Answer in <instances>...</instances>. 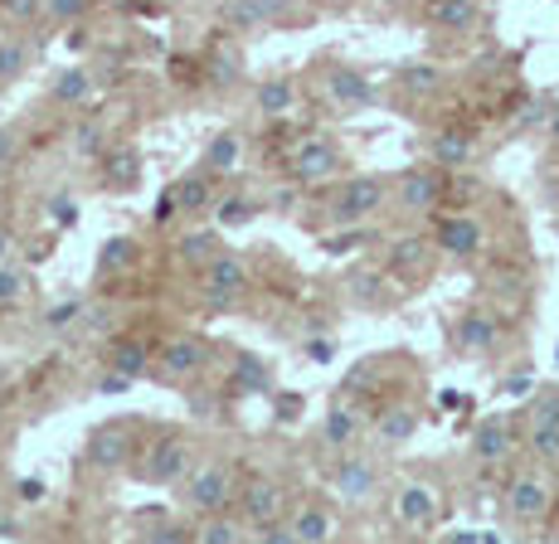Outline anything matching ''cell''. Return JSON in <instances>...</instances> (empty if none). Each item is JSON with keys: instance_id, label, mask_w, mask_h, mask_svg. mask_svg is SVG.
Returning <instances> with one entry per match:
<instances>
[{"instance_id": "cell-1", "label": "cell", "mask_w": 559, "mask_h": 544, "mask_svg": "<svg viewBox=\"0 0 559 544\" xmlns=\"http://www.w3.org/2000/svg\"><path fill=\"white\" fill-rule=\"evenodd\" d=\"M555 496L559 491L550 486L545 472H515L507 482V491H501V510H507L511 525L540 530L545 520H555Z\"/></svg>"}, {"instance_id": "cell-2", "label": "cell", "mask_w": 559, "mask_h": 544, "mask_svg": "<svg viewBox=\"0 0 559 544\" xmlns=\"http://www.w3.org/2000/svg\"><path fill=\"white\" fill-rule=\"evenodd\" d=\"M186 506L195 510V516H219V510L239 506V467L224 462V457L195 467V472L186 476Z\"/></svg>"}, {"instance_id": "cell-3", "label": "cell", "mask_w": 559, "mask_h": 544, "mask_svg": "<svg viewBox=\"0 0 559 544\" xmlns=\"http://www.w3.org/2000/svg\"><path fill=\"white\" fill-rule=\"evenodd\" d=\"M195 452H190V437H180V433H160L152 447H146V462H142V482H152V486H176V482H186L190 472H195Z\"/></svg>"}, {"instance_id": "cell-4", "label": "cell", "mask_w": 559, "mask_h": 544, "mask_svg": "<svg viewBox=\"0 0 559 544\" xmlns=\"http://www.w3.org/2000/svg\"><path fill=\"white\" fill-rule=\"evenodd\" d=\"M525 447H531L535 462L559 467V389H545L531 399V413H525Z\"/></svg>"}, {"instance_id": "cell-5", "label": "cell", "mask_w": 559, "mask_h": 544, "mask_svg": "<svg viewBox=\"0 0 559 544\" xmlns=\"http://www.w3.org/2000/svg\"><path fill=\"white\" fill-rule=\"evenodd\" d=\"M374 491H380V472H374V462L370 457H360V452H350V457H341L336 462V472H331V496L341 500V506H370L374 500Z\"/></svg>"}, {"instance_id": "cell-6", "label": "cell", "mask_w": 559, "mask_h": 544, "mask_svg": "<svg viewBox=\"0 0 559 544\" xmlns=\"http://www.w3.org/2000/svg\"><path fill=\"white\" fill-rule=\"evenodd\" d=\"M132 457H136L132 419H112V423H103V428H93V437H88V462L98 467V472H122Z\"/></svg>"}, {"instance_id": "cell-7", "label": "cell", "mask_w": 559, "mask_h": 544, "mask_svg": "<svg viewBox=\"0 0 559 544\" xmlns=\"http://www.w3.org/2000/svg\"><path fill=\"white\" fill-rule=\"evenodd\" d=\"M384 200H390V185H384L380 176H356V180L341 185L336 205H331V219L336 223H360V219H370Z\"/></svg>"}, {"instance_id": "cell-8", "label": "cell", "mask_w": 559, "mask_h": 544, "mask_svg": "<svg viewBox=\"0 0 559 544\" xmlns=\"http://www.w3.org/2000/svg\"><path fill=\"white\" fill-rule=\"evenodd\" d=\"M239 516L249 520L253 530L273 525V520L287 516V491L273 482V476H249V482L239 486Z\"/></svg>"}, {"instance_id": "cell-9", "label": "cell", "mask_w": 559, "mask_h": 544, "mask_svg": "<svg viewBox=\"0 0 559 544\" xmlns=\"http://www.w3.org/2000/svg\"><path fill=\"white\" fill-rule=\"evenodd\" d=\"M287 170H293L302 185L331 180L341 170V146L331 142V136H307V142L293 146V156H287Z\"/></svg>"}, {"instance_id": "cell-10", "label": "cell", "mask_w": 559, "mask_h": 544, "mask_svg": "<svg viewBox=\"0 0 559 544\" xmlns=\"http://www.w3.org/2000/svg\"><path fill=\"white\" fill-rule=\"evenodd\" d=\"M515 452V419L507 413H491L472 428V462L477 467H501Z\"/></svg>"}, {"instance_id": "cell-11", "label": "cell", "mask_w": 559, "mask_h": 544, "mask_svg": "<svg viewBox=\"0 0 559 544\" xmlns=\"http://www.w3.org/2000/svg\"><path fill=\"white\" fill-rule=\"evenodd\" d=\"M438 253H443L438 239H418V233H408V239H400L390 249V263H384V268L400 277V282H424V277L433 273Z\"/></svg>"}, {"instance_id": "cell-12", "label": "cell", "mask_w": 559, "mask_h": 544, "mask_svg": "<svg viewBox=\"0 0 559 544\" xmlns=\"http://www.w3.org/2000/svg\"><path fill=\"white\" fill-rule=\"evenodd\" d=\"M438 491L428 482H404L394 491V520H400L404 530H433L438 525Z\"/></svg>"}, {"instance_id": "cell-13", "label": "cell", "mask_w": 559, "mask_h": 544, "mask_svg": "<svg viewBox=\"0 0 559 544\" xmlns=\"http://www.w3.org/2000/svg\"><path fill=\"white\" fill-rule=\"evenodd\" d=\"M156 365H160V375H166V379H195L200 370L210 365V340H200V336L166 340V346H160V355H156Z\"/></svg>"}, {"instance_id": "cell-14", "label": "cell", "mask_w": 559, "mask_h": 544, "mask_svg": "<svg viewBox=\"0 0 559 544\" xmlns=\"http://www.w3.org/2000/svg\"><path fill=\"white\" fill-rule=\"evenodd\" d=\"M443 176L438 170H404L400 185H394V200H400V209L408 215H433L438 205H443Z\"/></svg>"}, {"instance_id": "cell-15", "label": "cell", "mask_w": 559, "mask_h": 544, "mask_svg": "<svg viewBox=\"0 0 559 544\" xmlns=\"http://www.w3.org/2000/svg\"><path fill=\"white\" fill-rule=\"evenodd\" d=\"M453 340H457L462 355H491V350L501 346V322L487 312V306H467L457 330H453Z\"/></svg>"}, {"instance_id": "cell-16", "label": "cell", "mask_w": 559, "mask_h": 544, "mask_svg": "<svg viewBox=\"0 0 559 544\" xmlns=\"http://www.w3.org/2000/svg\"><path fill=\"white\" fill-rule=\"evenodd\" d=\"M326 93L341 112H365L374 102V83L360 69H331L326 73Z\"/></svg>"}, {"instance_id": "cell-17", "label": "cell", "mask_w": 559, "mask_h": 544, "mask_svg": "<svg viewBox=\"0 0 559 544\" xmlns=\"http://www.w3.org/2000/svg\"><path fill=\"white\" fill-rule=\"evenodd\" d=\"M243 287H249V268H243V258H234V253H214V258L200 268V292L243 297Z\"/></svg>"}, {"instance_id": "cell-18", "label": "cell", "mask_w": 559, "mask_h": 544, "mask_svg": "<svg viewBox=\"0 0 559 544\" xmlns=\"http://www.w3.org/2000/svg\"><path fill=\"white\" fill-rule=\"evenodd\" d=\"M433 239H438V249H443L448 258H472V253L481 249V239H487V233H481V223L472 215H453V219L438 223Z\"/></svg>"}, {"instance_id": "cell-19", "label": "cell", "mask_w": 559, "mask_h": 544, "mask_svg": "<svg viewBox=\"0 0 559 544\" xmlns=\"http://www.w3.org/2000/svg\"><path fill=\"white\" fill-rule=\"evenodd\" d=\"M428 25L448 29V35H472L481 25V5L477 0H428Z\"/></svg>"}, {"instance_id": "cell-20", "label": "cell", "mask_w": 559, "mask_h": 544, "mask_svg": "<svg viewBox=\"0 0 559 544\" xmlns=\"http://www.w3.org/2000/svg\"><path fill=\"white\" fill-rule=\"evenodd\" d=\"M253 102H258V112L263 117L283 122V117L297 112V83L293 78H263L258 83V93H253Z\"/></svg>"}, {"instance_id": "cell-21", "label": "cell", "mask_w": 559, "mask_h": 544, "mask_svg": "<svg viewBox=\"0 0 559 544\" xmlns=\"http://www.w3.org/2000/svg\"><path fill=\"white\" fill-rule=\"evenodd\" d=\"M414 433H418V409L414 403H394V409H384L380 419H374V437H380L384 447H404Z\"/></svg>"}, {"instance_id": "cell-22", "label": "cell", "mask_w": 559, "mask_h": 544, "mask_svg": "<svg viewBox=\"0 0 559 544\" xmlns=\"http://www.w3.org/2000/svg\"><path fill=\"white\" fill-rule=\"evenodd\" d=\"M49 98L59 102V108H88V98H93V73L88 69H63L59 78L49 83Z\"/></svg>"}, {"instance_id": "cell-23", "label": "cell", "mask_w": 559, "mask_h": 544, "mask_svg": "<svg viewBox=\"0 0 559 544\" xmlns=\"http://www.w3.org/2000/svg\"><path fill=\"white\" fill-rule=\"evenodd\" d=\"M103 176H107V185L132 190L136 180H142V152H136V146H112V152H103Z\"/></svg>"}, {"instance_id": "cell-24", "label": "cell", "mask_w": 559, "mask_h": 544, "mask_svg": "<svg viewBox=\"0 0 559 544\" xmlns=\"http://www.w3.org/2000/svg\"><path fill=\"white\" fill-rule=\"evenodd\" d=\"M428 152H433V161L443 170H467L472 166V136L457 132V126H448V132H438L433 142H428Z\"/></svg>"}, {"instance_id": "cell-25", "label": "cell", "mask_w": 559, "mask_h": 544, "mask_svg": "<svg viewBox=\"0 0 559 544\" xmlns=\"http://www.w3.org/2000/svg\"><path fill=\"white\" fill-rule=\"evenodd\" d=\"M170 200H176L180 215H200V209H210V200H214V190H210V170L180 176L176 185H170Z\"/></svg>"}, {"instance_id": "cell-26", "label": "cell", "mask_w": 559, "mask_h": 544, "mask_svg": "<svg viewBox=\"0 0 559 544\" xmlns=\"http://www.w3.org/2000/svg\"><path fill=\"white\" fill-rule=\"evenodd\" d=\"M356 437H360V413L350 409V403H336V409L326 413V423H321V443L336 447V452H346Z\"/></svg>"}, {"instance_id": "cell-27", "label": "cell", "mask_w": 559, "mask_h": 544, "mask_svg": "<svg viewBox=\"0 0 559 544\" xmlns=\"http://www.w3.org/2000/svg\"><path fill=\"white\" fill-rule=\"evenodd\" d=\"M249 520H234V516H224V510H219V516H200V530H195V540L200 544H239V540H249Z\"/></svg>"}, {"instance_id": "cell-28", "label": "cell", "mask_w": 559, "mask_h": 544, "mask_svg": "<svg viewBox=\"0 0 559 544\" xmlns=\"http://www.w3.org/2000/svg\"><path fill=\"white\" fill-rule=\"evenodd\" d=\"M239 161H243V136L239 132H219L210 146H204V170H210V176H229Z\"/></svg>"}, {"instance_id": "cell-29", "label": "cell", "mask_w": 559, "mask_h": 544, "mask_svg": "<svg viewBox=\"0 0 559 544\" xmlns=\"http://www.w3.org/2000/svg\"><path fill=\"white\" fill-rule=\"evenodd\" d=\"M293 525H297V540H302V544H321V540L336 535V516H331L326 506H302V510H293Z\"/></svg>"}, {"instance_id": "cell-30", "label": "cell", "mask_w": 559, "mask_h": 544, "mask_svg": "<svg viewBox=\"0 0 559 544\" xmlns=\"http://www.w3.org/2000/svg\"><path fill=\"white\" fill-rule=\"evenodd\" d=\"M98 263L107 273H132L136 263H142V243L127 239V233H117V239H107L98 249Z\"/></svg>"}, {"instance_id": "cell-31", "label": "cell", "mask_w": 559, "mask_h": 544, "mask_svg": "<svg viewBox=\"0 0 559 544\" xmlns=\"http://www.w3.org/2000/svg\"><path fill=\"white\" fill-rule=\"evenodd\" d=\"M107 365H117V370H127V375L142 379L146 370H152V346L136 340V336H127V340H117L112 346V360H107Z\"/></svg>"}, {"instance_id": "cell-32", "label": "cell", "mask_w": 559, "mask_h": 544, "mask_svg": "<svg viewBox=\"0 0 559 544\" xmlns=\"http://www.w3.org/2000/svg\"><path fill=\"white\" fill-rule=\"evenodd\" d=\"M229 384H234V389H243V394H267V384H273V375H267L263 360L239 355V360H234V375H229Z\"/></svg>"}, {"instance_id": "cell-33", "label": "cell", "mask_w": 559, "mask_h": 544, "mask_svg": "<svg viewBox=\"0 0 559 544\" xmlns=\"http://www.w3.org/2000/svg\"><path fill=\"white\" fill-rule=\"evenodd\" d=\"M400 83H404L408 98H433V93L443 88V73H438L433 63H408V69L400 73Z\"/></svg>"}, {"instance_id": "cell-34", "label": "cell", "mask_w": 559, "mask_h": 544, "mask_svg": "<svg viewBox=\"0 0 559 544\" xmlns=\"http://www.w3.org/2000/svg\"><path fill=\"white\" fill-rule=\"evenodd\" d=\"M29 73V45L25 39H0V83H20Z\"/></svg>"}, {"instance_id": "cell-35", "label": "cell", "mask_w": 559, "mask_h": 544, "mask_svg": "<svg viewBox=\"0 0 559 544\" xmlns=\"http://www.w3.org/2000/svg\"><path fill=\"white\" fill-rule=\"evenodd\" d=\"M219 253V243H214V233H186V239L176 243V258L186 263V268H204V263Z\"/></svg>"}, {"instance_id": "cell-36", "label": "cell", "mask_w": 559, "mask_h": 544, "mask_svg": "<svg viewBox=\"0 0 559 544\" xmlns=\"http://www.w3.org/2000/svg\"><path fill=\"white\" fill-rule=\"evenodd\" d=\"M69 152L83 156V161H93V156L107 152V132L98 122H79V126H73V136H69Z\"/></svg>"}, {"instance_id": "cell-37", "label": "cell", "mask_w": 559, "mask_h": 544, "mask_svg": "<svg viewBox=\"0 0 559 544\" xmlns=\"http://www.w3.org/2000/svg\"><path fill=\"white\" fill-rule=\"evenodd\" d=\"M29 292V277L15 268V263H0V312H10V306H20Z\"/></svg>"}, {"instance_id": "cell-38", "label": "cell", "mask_w": 559, "mask_h": 544, "mask_svg": "<svg viewBox=\"0 0 559 544\" xmlns=\"http://www.w3.org/2000/svg\"><path fill=\"white\" fill-rule=\"evenodd\" d=\"M83 312H88V302H83V297H63V302H53L39 322H45L49 330H69V326L83 322Z\"/></svg>"}, {"instance_id": "cell-39", "label": "cell", "mask_w": 559, "mask_h": 544, "mask_svg": "<svg viewBox=\"0 0 559 544\" xmlns=\"http://www.w3.org/2000/svg\"><path fill=\"white\" fill-rule=\"evenodd\" d=\"M219 20H224L229 29H267L253 0H224V5H219Z\"/></svg>"}, {"instance_id": "cell-40", "label": "cell", "mask_w": 559, "mask_h": 544, "mask_svg": "<svg viewBox=\"0 0 559 544\" xmlns=\"http://www.w3.org/2000/svg\"><path fill=\"white\" fill-rule=\"evenodd\" d=\"M239 73H243V55H239V45H224L219 55L210 59V83H239Z\"/></svg>"}, {"instance_id": "cell-41", "label": "cell", "mask_w": 559, "mask_h": 544, "mask_svg": "<svg viewBox=\"0 0 559 544\" xmlns=\"http://www.w3.org/2000/svg\"><path fill=\"white\" fill-rule=\"evenodd\" d=\"M258 215V205L253 200H243V195H229V200H219V205H214V219L224 223V229H239V223H249Z\"/></svg>"}, {"instance_id": "cell-42", "label": "cell", "mask_w": 559, "mask_h": 544, "mask_svg": "<svg viewBox=\"0 0 559 544\" xmlns=\"http://www.w3.org/2000/svg\"><path fill=\"white\" fill-rule=\"evenodd\" d=\"M93 0H45V15L53 20V25H79L83 15H88Z\"/></svg>"}, {"instance_id": "cell-43", "label": "cell", "mask_w": 559, "mask_h": 544, "mask_svg": "<svg viewBox=\"0 0 559 544\" xmlns=\"http://www.w3.org/2000/svg\"><path fill=\"white\" fill-rule=\"evenodd\" d=\"M258 15H263V25H287V20H297V0H253Z\"/></svg>"}, {"instance_id": "cell-44", "label": "cell", "mask_w": 559, "mask_h": 544, "mask_svg": "<svg viewBox=\"0 0 559 544\" xmlns=\"http://www.w3.org/2000/svg\"><path fill=\"white\" fill-rule=\"evenodd\" d=\"M0 10H5L15 25H35V20L45 15V0H0Z\"/></svg>"}, {"instance_id": "cell-45", "label": "cell", "mask_w": 559, "mask_h": 544, "mask_svg": "<svg viewBox=\"0 0 559 544\" xmlns=\"http://www.w3.org/2000/svg\"><path fill=\"white\" fill-rule=\"evenodd\" d=\"M132 389H136V375H127L117 365H107L98 375V394H132Z\"/></svg>"}, {"instance_id": "cell-46", "label": "cell", "mask_w": 559, "mask_h": 544, "mask_svg": "<svg viewBox=\"0 0 559 544\" xmlns=\"http://www.w3.org/2000/svg\"><path fill=\"white\" fill-rule=\"evenodd\" d=\"M20 146H25V132L20 126H0V170L20 161Z\"/></svg>"}, {"instance_id": "cell-47", "label": "cell", "mask_w": 559, "mask_h": 544, "mask_svg": "<svg viewBox=\"0 0 559 544\" xmlns=\"http://www.w3.org/2000/svg\"><path fill=\"white\" fill-rule=\"evenodd\" d=\"M49 215H53V223H79V200L73 195H49Z\"/></svg>"}, {"instance_id": "cell-48", "label": "cell", "mask_w": 559, "mask_h": 544, "mask_svg": "<svg viewBox=\"0 0 559 544\" xmlns=\"http://www.w3.org/2000/svg\"><path fill=\"white\" fill-rule=\"evenodd\" d=\"M146 540L152 544H176V540H190V530L186 525H156V530H146Z\"/></svg>"}, {"instance_id": "cell-49", "label": "cell", "mask_w": 559, "mask_h": 544, "mask_svg": "<svg viewBox=\"0 0 559 544\" xmlns=\"http://www.w3.org/2000/svg\"><path fill=\"white\" fill-rule=\"evenodd\" d=\"M239 306V297H229V292H204V312H234Z\"/></svg>"}, {"instance_id": "cell-50", "label": "cell", "mask_w": 559, "mask_h": 544, "mask_svg": "<svg viewBox=\"0 0 559 544\" xmlns=\"http://www.w3.org/2000/svg\"><path fill=\"white\" fill-rule=\"evenodd\" d=\"M448 540H453V544H497V535H491V530H453Z\"/></svg>"}, {"instance_id": "cell-51", "label": "cell", "mask_w": 559, "mask_h": 544, "mask_svg": "<svg viewBox=\"0 0 559 544\" xmlns=\"http://www.w3.org/2000/svg\"><path fill=\"white\" fill-rule=\"evenodd\" d=\"M25 535V520L10 516V510H0V540H20Z\"/></svg>"}, {"instance_id": "cell-52", "label": "cell", "mask_w": 559, "mask_h": 544, "mask_svg": "<svg viewBox=\"0 0 559 544\" xmlns=\"http://www.w3.org/2000/svg\"><path fill=\"white\" fill-rule=\"evenodd\" d=\"M15 258V239H10V229H0V263Z\"/></svg>"}, {"instance_id": "cell-53", "label": "cell", "mask_w": 559, "mask_h": 544, "mask_svg": "<svg viewBox=\"0 0 559 544\" xmlns=\"http://www.w3.org/2000/svg\"><path fill=\"white\" fill-rule=\"evenodd\" d=\"M311 360H321V365H326V360H331V340H311Z\"/></svg>"}, {"instance_id": "cell-54", "label": "cell", "mask_w": 559, "mask_h": 544, "mask_svg": "<svg viewBox=\"0 0 559 544\" xmlns=\"http://www.w3.org/2000/svg\"><path fill=\"white\" fill-rule=\"evenodd\" d=\"M545 136H550V146H555V152H559V108L550 112V122H545Z\"/></svg>"}, {"instance_id": "cell-55", "label": "cell", "mask_w": 559, "mask_h": 544, "mask_svg": "<svg viewBox=\"0 0 559 544\" xmlns=\"http://www.w3.org/2000/svg\"><path fill=\"white\" fill-rule=\"evenodd\" d=\"M20 496H25V500H39V496H45V486H39V482H20Z\"/></svg>"}, {"instance_id": "cell-56", "label": "cell", "mask_w": 559, "mask_h": 544, "mask_svg": "<svg viewBox=\"0 0 559 544\" xmlns=\"http://www.w3.org/2000/svg\"><path fill=\"white\" fill-rule=\"evenodd\" d=\"M356 0H321V10H350Z\"/></svg>"}, {"instance_id": "cell-57", "label": "cell", "mask_w": 559, "mask_h": 544, "mask_svg": "<svg viewBox=\"0 0 559 544\" xmlns=\"http://www.w3.org/2000/svg\"><path fill=\"white\" fill-rule=\"evenodd\" d=\"M103 5H136V0H103Z\"/></svg>"}, {"instance_id": "cell-58", "label": "cell", "mask_w": 559, "mask_h": 544, "mask_svg": "<svg viewBox=\"0 0 559 544\" xmlns=\"http://www.w3.org/2000/svg\"><path fill=\"white\" fill-rule=\"evenodd\" d=\"M555 520H559V496H555Z\"/></svg>"}]
</instances>
